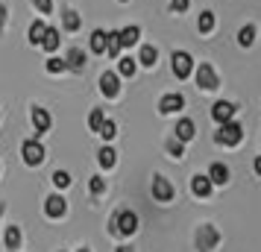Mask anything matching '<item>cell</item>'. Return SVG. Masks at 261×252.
Wrapping results in <instances>:
<instances>
[{
    "label": "cell",
    "instance_id": "25",
    "mask_svg": "<svg viewBox=\"0 0 261 252\" xmlns=\"http://www.w3.org/2000/svg\"><path fill=\"white\" fill-rule=\"evenodd\" d=\"M97 135H100L103 141H112V138L118 135V126H115V120H103V123H100V129H97Z\"/></svg>",
    "mask_w": 261,
    "mask_h": 252
},
{
    "label": "cell",
    "instance_id": "34",
    "mask_svg": "<svg viewBox=\"0 0 261 252\" xmlns=\"http://www.w3.org/2000/svg\"><path fill=\"white\" fill-rule=\"evenodd\" d=\"M88 191H91V193H103V191H106V182L100 179V176H94V179L88 182Z\"/></svg>",
    "mask_w": 261,
    "mask_h": 252
},
{
    "label": "cell",
    "instance_id": "11",
    "mask_svg": "<svg viewBox=\"0 0 261 252\" xmlns=\"http://www.w3.org/2000/svg\"><path fill=\"white\" fill-rule=\"evenodd\" d=\"M33 126H36V135L50 132V115H47V108H41V106L33 108Z\"/></svg>",
    "mask_w": 261,
    "mask_h": 252
},
{
    "label": "cell",
    "instance_id": "39",
    "mask_svg": "<svg viewBox=\"0 0 261 252\" xmlns=\"http://www.w3.org/2000/svg\"><path fill=\"white\" fill-rule=\"evenodd\" d=\"M118 252H135V249H132V246H120Z\"/></svg>",
    "mask_w": 261,
    "mask_h": 252
},
{
    "label": "cell",
    "instance_id": "6",
    "mask_svg": "<svg viewBox=\"0 0 261 252\" xmlns=\"http://www.w3.org/2000/svg\"><path fill=\"white\" fill-rule=\"evenodd\" d=\"M21 158H24L27 164H41V161H44V147L38 144L36 138H33V141H24V147H21Z\"/></svg>",
    "mask_w": 261,
    "mask_h": 252
},
{
    "label": "cell",
    "instance_id": "18",
    "mask_svg": "<svg viewBox=\"0 0 261 252\" xmlns=\"http://www.w3.org/2000/svg\"><path fill=\"white\" fill-rule=\"evenodd\" d=\"M59 30H53V26H47V33H44V38H41V47L47 50V53H53V50L59 47Z\"/></svg>",
    "mask_w": 261,
    "mask_h": 252
},
{
    "label": "cell",
    "instance_id": "2",
    "mask_svg": "<svg viewBox=\"0 0 261 252\" xmlns=\"http://www.w3.org/2000/svg\"><path fill=\"white\" fill-rule=\"evenodd\" d=\"M138 229V217L132 214V211H115L112 217V235H132Z\"/></svg>",
    "mask_w": 261,
    "mask_h": 252
},
{
    "label": "cell",
    "instance_id": "27",
    "mask_svg": "<svg viewBox=\"0 0 261 252\" xmlns=\"http://www.w3.org/2000/svg\"><path fill=\"white\" fill-rule=\"evenodd\" d=\"M197 30H200V33H212V30H214V12H208V9H205V12H200Z\"/></svg>",
    "mask_w": 261,
    "mask_h": 252
},
{
    "label": "cell",
    "instance_id": "3",
    "mask_svg": "<svg viewBox=\"0 0 261 252\" xmlns=\"http://www.w3.org/2000/svg\"><path fill=\"white\" fill-rule=\"evenodd\" d=\"M170 65H173L176 79H188L191 68H194V59H191V53H185V50H176V53L170 56Z\"/></svg>",
    "mask_w": 261,
    "mask_h": 252
},
{
    "label": "cell",
    "instance_id": "41",
    "mask_svg": "<svg viewBox=\"0 0 261 252\" xmlns=\"http://www.w3.org/2000/svg\"><path fill=\"white\" fill-rule=\"evenodd\" d=\"M80 252H88V249H80Z\"/></svg>",
    "mask_w": 261,
    "mask_h": 252
},
{
    "label": "cell",
    "instance_id": "26",
    "mask_svg": "<svg viewBox=\"0 0 261 252\" xmlns=\"http://www.w3.org/2000/svg\"><path fill=\"white\" fill-rule=\"evenodd\" d=\"M18 246H21V229L9 226L6 229V249H18Z\"/></svg>",
    "mask_w": 261,
    "mask_h": 252
},
{
    "label": "cell",
    "instance_id": "29",
    "mask_svg": "<svg viewBox=\"0 0 261 252\" xmlns=\"http://www.w3.org/2000/svg\"><path fill=\"white\" fill-rule=\"evenodd\" d=\"M132 73H135V59H129V56H120L118 76H132Z\"/></svg>",
    "mask_w": 261,
    "mask_h": 252
},
{
    "label": "cell",
    "instance_id": "12",
    "mask_svg": "<svg viewBox=\"0 0 261 252\" xmlns=\"http://www.w3.org/2000/svg\"><path fill=\"white\" fill-rule=\"evenodd\" d=\"M65 65H68V71H83L85 68V50L71 47L68 50V56H65Z\"/></svg>",
    "mask_w": 261,
    "mask_h": 252
},
{
    "label": "cell",
    "instance_id": "23",
    "mask_svg": "<svg viewBox=\"0 0 261 252\" xmlns=\"http://www.w3.org/2000/svg\"><path fill=\"white\" fill-rule=\"evenodd\" d=\"M138 62H141L144 68H153V65H155V47H153V44H144L141 53H138Z\"/></svg>",
    "mask_w": 261,
    "mask_h": 252
},
{
    "label": "cell",
    "instance_id": "14",
    "mask_svg": "<svg viewBox=\"0 0 261 252\" xmlns=\"http://www.w3.org/2000/svg\"><path fill=\"white\" fill-rule=\"evenodd\" d=\"M212 188H214V182L208 179V176H194V179H191V191L197 193V197H208Z\"/></svg>",
    "mask_w": 261,
    "mask_h": 252
},
{
    "label": "cell",
    "instance_id": "35",
    "mask_svg": "<svg viewBox=\"0 0 261 252\" xmlns=\"http://www.w3.org/2000/svg\"><path fill=\"white\" fill-rule=\"evenodd\" d=\"M33 3H36V9H38V12H44V15L53 12V0H33Z\"/></svg>",
    "mask_w": 261,
    "mask_h": 252
},
{
    "label": "cell",
    "instance_id": "7",
    "mask_svg": "<svg viewBox=\"0 0 261 252\" xmlns=\"http://www.w3.org/2000/svg\"><path fill=\"white\" fill-rule=\"evenodd\" d=\"M212 120L214 123H226V120H235V106L229 100H217L212 106Z\"/></svg>",
    "mask_w": 261,
    "mask_h": 252
},
{
    "label": "cell",
    "instance_id": "22",
    "mask_svg": "<svg viewBox=\"0 0 261 252\" xmlns=\"http://www.w3.org/2000/svg\"><path fill=\"white\" fill-rule=\"evenodd\" d=\"M97 161H100L103 167H115V161H118V153H115L112 147H103V150L97 153Z\"/></svg>",
    "mask_w": 261,
    "mask_h": 252
},
{
    "label": "cell",
    "instance_id": "16",
    "mask_svg": "<svg viewBox=\"0 0 261 252\" xmlns=\"http://www.w3.org/2000/svg\"><path fill=\"white\" fill-rule=\"evenodd\" d=\"M173 132H176V138L182 141V144H185V141H191V138H194V132H197V126H194V123H191L188 118H182V120L176 123V129H173Z\"/></svg>",
    "mask_w": 261,
    "mask_h": 252
},
{
    "label": "cell",
    "instance_id": "13",
    "mask_svg": "<svg viewBox=\"0 0 261 252\" xmlns=\"http://www.w3.org/2000/svg\"><path fill=\"white\" fill-rule=\"evenodd\" d=\"M208 179L214 185H226L229 182V167H226L223 161H212V167H208Z\"/></svg>",
    "mask_w": 261,
    "mask_h": 252
},
{
    "label": "cell",
    "instance_id": "9",
    "mask_svg": "<svg viewBox=\"0 0 261 252\" xmlns=\"http://www.w3.org/2000/svg\"><path fill=\"white\" fill-rule=\"evenodd\" d=\"M100 91L106 97H118L120 94V76L115 71H106L100 76Z\"/></svg>",
    "mask_w": 261,
    "mask_h": 252
},
{
    "label": "cell",
    "instance_id": "21",
    "mask_svg": "<svg viewBox=\"0 0 261 252\" xmlns=\"http://www.w3.org/2000/svg\"><path fill=\"white\" fill-rule=\"evenodd\" d=\"M44 33H47V24H44V21H36V24L30 26V44L41 47V38H44Z\"/></svg>",
    "mask_w": 261,
    "mask_h": 252
},
{
    "label": "cell",
    "instance_id": "19",
    "mask_svg": "<svg viewBox=\"0 0 261 252\" xmlns=\"http://www.w3.org/2000/svg\"><path fill=\"white\" fill-rule=\"evenodd\" d=\"M118 33H120V44H123V47H132V44L141 38V30H138V26H126V30H118Z\"/></svg>",
    "mask_w": 261,
    "mask_h": 252
},
{
    "label": "cell",
    "instance_id": "33",
    "mask_svg": "<svg viewBox=\"0 0 261 252\" xmlns=\"http://www.w3.org/2000/svg\"><path fill=\"white\" fill-rule=\"evenodd\" d=\"M53 185H56V188H68V185H71V176H68L65 170H56V173H53Z\"/></svg>",
    "mask_w": 261,
    "mask_h": 252
},
{
    "label": "cell",
    "instance_id": "20",
    "mask_svg": "<svg viewBox=\"0 0 261 252\" xmlns=\"http://www.w3.org/2000/svg\"><path fill=\"white\" fill-rule=\"evenodd\" d=\"M88 47L94 50V53H106V33L103 30H94L91 38H88Z\"/></svg>",
    "mask_w": 261,
    "mask_h": 252
},
{
    "label": "cell",
    "instance_id": "10",
    "mask_svg": "<svg viewBox=\"0 0 261 252\" xmlns=\"http://www.w3.org/2000/svg\"><path fill=\"white\" fill-rule=\"evenodd\" d=\"M182 106H185V97L182 94H165L159 100V111H162V115H173V111H179Z\"/></svg>",
    "mask_w": 261,
    "mask_h": 252
},
{
    "label": "cell",
    "instance_id": "40",
    "mask_svg": "<svg viewBox=\"0 0 261 252\" xmlns=\"http://www.w3.org/2000/svg\"><path fill=\"white\" fill-rule=\"evenodd\" d=\"M0 217H3V205H0Z\"/></svg>",
    "mask_w": 261,
    "mask_h": 252
},
{
    "label": "cell",
    "instance_id": "32",
    "mask_svg": "<svg viewBox=\"0 0 261 252\" xmlns=\"http://www.w3.org/2000/svg\"><path fill=\"white\" fill-rule=\"evenodd\" d=\"M47 71H50V73H62V71H68V65H65V59H56V56H50Z\"/></svg>",
    "mask_w": 261,
    "mask_h": 252
},
{
    "label": "cell",
    "instance_id": "38",
    "mask_svg": "<svg viewBox=\"0 0 261 252\" xmlns=\"http://www.w3.org/2000/svg\"><path fill=\"white\" fill-rule=\"evenodd\" d=\"M252 167H255V173H258V176H261V156L255 158V164H252Z\"/></svg>",
    "mask_w": 261,
    "mask_h": 252
},
{
    "label": "cell",
    "instance_id": "37",
    "mask_svg": "<svg viewBox=\"0 0 261 252\" xmlns=\"http://www.w3.org/2000/svg\"><path fill=\"white\" fill-rule=\"evenodd\" d=\"M3 26H6V6L0 3V33H3Z\"/></svg>",
    "mask_w": 261,
    "mask_h": 252
},
{
    "label": "cell",
    "instance_id": "15",
    "mask_svg": "<svg viewBox=\"0 0 261 252\" xmlns=\"http://www.w3.org/2000/svg\"><path fill=\"white\" fill-rule=\"evenodd\" d=\"M44 211H47V217H62L65 211H68V205H65V200H62V197H47Z\"/></svg>",
    "mask_w": 261,
    "mask_h": 252
},
{
    "label": "cell",
    "instance_id": "1",
    "mask_svg": "<svg viewBox=\"0 0 261 252\" xmlns=\"http://www.w3.org/2000/svg\"><path fill=\"white\" fill-rule=\"evenodd\" d=\"M241 138H244V129H241L238 120H226V123H220V129L214 132V141L223 147H238Z\"/></svg>",
    "mask_w": 261,
    "mask_h": 252
},
{
    "label": "cell",
    "instance_id": "17",
    "mask_svg": "<svg viewBox=\"0 0 261 252\" xmlns=\"http://www.w3.org/2000/svg\"><path fill=\"white\" fill-rule=\"evenodd\" d=\"M120 47H123V44H120V33L118 30H115V33H106V53L112 56V59H118L120 56Z\"/></svg>",
    "mask_w": 261,
    "mask_h": 252
},
{
    "label": "cell",
    "instance_id": "36",
    "mask_svg": "<svg viewBox=\"0 0 261 252\" xmlns=\"http://www.w3.org/2000/svg\"><path fill=\"white\" fill-rule=\"evenodd\" d=\"M188 6H191V0H170V9L173 12H188Z\"/></svg>",
    "mask_w": 261,
    "mask_h": 252
},
{
    "label": "cell",
    "instance_id": "5",
    "mask_svg": "<svg viewBox=\"0 0 261 252\" xmlns=\"http://www.w3.org/2000/svg\"><path fill=\"white\" fill-rule=\"evenodd\" d=\"M197 85H200L202 91H214V88L220 85L217 71H214L212 65H200V68H197Z\"/></svg>",
    "mask_w": 261,
    "mask_h": 252
},
{
    "label": "cell",
    "instance_id": "8",
    "mask_svg": "<svg viewBox=\"0 0 261 252\" xmlns=\"http://www.w3.org/2000/svg\"><path fill=\"white\" fill-rule=\"evenodd\" d=\"M153 197L159 203H170L173 200V185L165 176H153Z\"/></svg>",
    "mask_w": 261,
    "mask_h": 252
},
{
    "label": "cell",
    "instance_id": "30",
    "mask_svg": "<svg viewBox=\"0 0 261 252\" xmlns=\"http://www.w3.org/2000/svg\"><path fill=\"white\" fill-rule=\"evenodd\" d=\"M103 120H106V115H103V108H91V115H88V126H91V129H100V123H103Z\"/></svg>",
    "mask_w": 261,
    "mask_h": 252
},
{
    "label": "cell",
    "instance_id": "28",
    "mask_svg": "<svg viewBox=\"0 0 261 252\" xmlns=\"http://www.w3.org/2000/svg\"><path fill=\"white\" fill-rule=\"evenodd\" d=\"M252 41H255V26H244V30H241V33H238V44H241V47H249V44H252Z\"/></svg>",
    "mask_w": 261,
    "mask_h": 252
},
{
    "label": "cell",
    "instance_id": "31",
    "mask_svg": "<svg viewBox=\"0 0 261 252\" xmlns=\"http://www.w3.org/2000/svg\"><path fill=\"white\" fill-rule=\"evenodd\" d=\"M167 153H170L173 158H182V141H179L176 135H173V138H167Z\"/></svg>",
    "mask_w": 261,
    "mask_h": 252
},
{
    "label": "cell",
    "instance_id": "4",
    "mask_svg": "<svg viewBox=\"0 0 261 252\" xmlns=\"http://www.w3.org/2000/svg\"><path fill=\"white\" fill-rule=\"evenodd\" d=\"M217 240H220V235H217V229L214 226H200L197 229V249L200 252H208L217 246Z\"/></svg>",
    "mask_w": 261,
    "mask_h": 252
},
{
    "label": "cell",
    "instance_id": "24",
    "mask_svg": "<svg viewBox=\"0 0 261 252\" xmlns=\"http://www.w3.org/2000/svg\"><path fill=\"white\" fill-rule=\"evenodd\" d=\"M80 26H83V18H80V12L68 9V12H65V30H68V33H76Z\"/></svg>",
    "mask_w": 261,
    "mask_h": 252
}]
</instances>
